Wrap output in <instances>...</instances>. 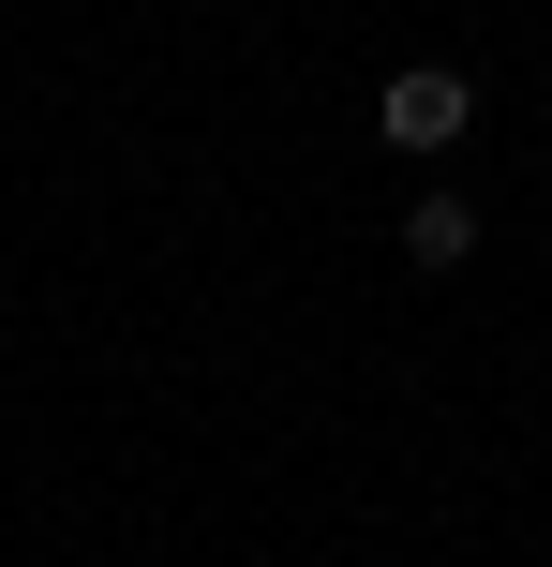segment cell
<instances>
[{"label":"cell","instance_id":"1","mask_svg":"<svg viewBox=\"0 0 552 567\" xmlns=\"http://www.w3.org/2000/svg\"><path fill=\"white\" fill-rule=\"evenodd\" d=\"M464 120H478V75H448V60H404V75L374 90V135L388 150H448Z\"/></svg>","mask_w":552,"mask_h":567},{"label":"cell","instance_id":"2","mask_svg":"<svg viewBox=\"0 0 552 567\" xmlns=\"http://www.w3.org/2000/svg\"><path fill=\"white\" fill-rule=\"evenodd\" d=\"M404 255H418V269H464V255H478V195H418V209H404Z\"/></svg>","mask_w":552,"mask_h":567}]
</instances>
